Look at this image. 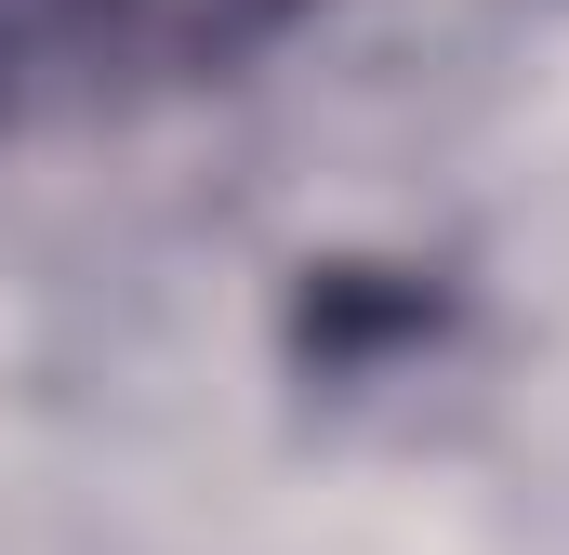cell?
<instances>
[{
  "label": "cell",
  "instance_id": "cell-1",
  "mask_svg": "<svg viewBox=\"0 0 569 555\" xmlns=\"http://www.w3.org/2000/svg\"><path fill=\"white\" fill-rule=\"evenodd\" d=\"M305 0H0V120H80L172 80H226Z\"/></svg>",
  "mask_w": 569,
  "mask_h": 555
}]
</instances>
